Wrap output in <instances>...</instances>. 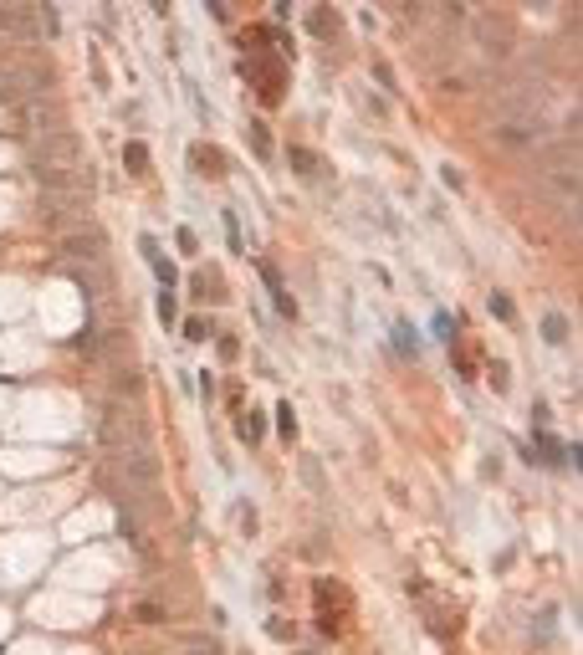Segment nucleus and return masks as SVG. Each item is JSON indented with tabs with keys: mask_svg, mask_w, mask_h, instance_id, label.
Masks as SVG:
<instances>
[{
	"mask_svg": "<svg viewBox=\"0 0 583 655\" xmlns=\"http://www.w3.org/2000/svg\"><path fill=\"white\" fill-rule=\"evenodd\" d=\"M394 343H399V354L415 359V333H409V323H394Z\"/></svg>",
	"mask_w": 583,
	"mask_h": 655,
	"instance_id": "13",
	"label": "nucleus"
},
{
	"mask_svg": "<svg viewBox=\"0 0 583 655\" xmlns=\"http://www.w3.org/2000/svg\"><path fill=\"white\" fill-rule=\"evenodd\" d=\"M52 93V72L47 67H0V103L6 108H20L31 98H47Z\"/></svg>",
	"mask_w": 583,
	"mask_h": 655,
	"instance_id": "5",
	"label": "nucleus"
},
{
	"mask_svg": "<svg viewBox=\"0 0 583 655\" xmlns=\"http://www.w3.org/2000/svg\"><path fill=\"white\" fill-rule=\"evenodd\" d=\"M543 338H548V343H563V338H568V323H563V318H548V323H543Z\"/></svg>",
	"mask_w": 583,
	"mask_h": 655,
	"instance_id": "14",
	"label": "nucleus"
},
{
	"mask_svg": "<svg viewBox=\"0 0 583 655\" xmlns=\"http://www.w3.org/2000/svg\"><path fill=\"white\" fill-rule=\"evenodd\" d=\"M251 144H256V154H271V134L261 123H251Z\"/></svg>",
	"mask_w": 583,
	"mask_h": 655,
	"instance_id": "17",
	"label": "nucleus"
},
{
	"mask_svg": "<svg viewBox=\"0 0 583 655\" xmlns=\"http://www.w3.org/2000/svg\"><path fill=\"white\" fill-rule=\"evenodd\" d=\"M159 318H164V323L175 318V292H164V297H159Z\"/></svg>",
	"mask_w": 583,
	"mask_h": 655,
	"instance_id": "19",
	"label": "nucleus"
},
{
	"mask_svg": "<svg viewBox=\"0 0 583 655\" xmlns=\"http://www.w3.org/2000/svg\"><path fill=\"white\" fill-rule=\"evenodd\" d=\"M333 26H338V16H333V11H312V31H317V36H322V31H333Z\"/></svg>",
	"mask_w": 583,
	"mask_h": 655,
	"instance_id": "18",
	"label": "nucleus"
},
{
	"mask_svg": "<svg viewBox=\"0 0 583 655\" xmlns=\"http://www.w3.org/2000/svg\"><path fill=\"white\" fill-rule=\"evenodd\" d=\"M471 31H476V41H481V47L491 52V57H507L512 52V26H507V16H476V21H471Z\"/></svg>",
	"mask_w": 583,
	"mask_h": 655,
	"instance_id": "8",
	"label": "nucleus"
},
{
	"mask_svg": "<svg viewBox=\"0 0 583 655\" xmlns=\"http://www.w3.org/2000/svg\"><path fill=\"white\" fill-rule=\"evenodd\" d=\"M72 169H88V149H82L77 134H47L31 144V174H72Z\"/></svg>",
	"mask_w": 583,
	"mask_h": 655,
	"instance_id": "3",
	"label": "nucleus"
},
{
	"mask_svg": "<svg viewBox=\"0 0 583 655\" xmlns=\"http://www.w3.org/2000/svg\"><path fill=\"white\" fill-rule=\"evenodd\" d=\"M41 226L57 231V236H77L93 226V205L88 195H47L41 200Z\"/></svg>",
	"mask_w": 583,
	"mask_h": 655,
	"instance_id": "4",
	"label": "nucleus"
},
{
	"mask_svg": "<svg viewBox=\"0 0 583 655\" xmlns=\"http://www.w3.org/2000/svg\"><path fill=\"white\" fill-rule=\"evenodd\" d=\"M102 231L88 226V231H77V236H61V251H67L72 261H102Z\"/></svg>",
	"mask_w": 583,
	"mask_h": 655,
	"instance_id": "10",
	"label": "nucleus"
},
{
	"mask_svg": "<svg viewBox=\"0 0 583 655\" xmlns=\"http://www.w3.org/2000/svg\"><path fill=\"white\" fill-rule=\"evenodd\" d=\"M435 333H440V338H456V323H450V318L440 313V318H435Z\"/></svg>",
	"mask_w": 583,
	"mask_h": 655,
	"instance_id": "21",
	"label": "nucleus"
},
{
	"mask_svg": "<svg viewBox=\"0 0 583 655\" xmlns=\"http://www.w3.org/2000/svg\"><path fill=\"white\" fill-rule=\"evenodd\" d=\"M139 620H143V625H159L164 615H159V609H154V604H139Z\"/></svg>",
	"mask_w": 583,
	"mask_h": 655,
	"instance_id": "20",
	"label": "nucleus"
},
{
	"mask_svg": "<svg viewBox=\"0 0 583 655\" xmlns=\"http://www.w3.org/2000/svg\"><path fill=\"white\" fill-rule=\"evenodd\" d=\"M276 425H282V435H292V430H297V420H292V410H287V405H282V415H276Z\"/></svg>",
	"mask_w": 583,
	"mask_h": 655,
	"instance_id": "22",
	"label": "nucleus"
},
{
	"mask_svg": "<svg viewBox=\"0 0 583 655\" xmlns=\"http://www.w3.org/2000/svg\"><path fill=\"white\" fill-rule=\"evenodd\" d=\"M16 123L26 128V134H36V139L61 134V103H52V98H31V103H20V108H16Z\"/></svg>",
	"mask_w": 583,
	"mask_h": 655,
	"instance_id": "7",
	"label": "nucleus"
},
{
	"mask_svg": "<svg viewBox=\"0 0 583 655\" xmlns=\"http://www.w3.org/2000/svg\"><path fill=\"white\" fill-rule=\"evenodd\" d=\"M102 441H107V451H148V430L139 420V410L113 405L102 420Z\"/></svg>",
	"mask_w": 583,
	"mask_h": 655,
	"instance_id": "6",
	"label": "nucleus"
},
{
	"mask_svg": "<svg viewBox=\"0 0 583 655\" xmlns=\"http://www.w3.org/2000/svg\"><path fill=\"white\" fill-rule=\"evenodd\" d=\"M189 164L205 169V174H220V169H225V164H220V149H189Z\"/></svg>",
	"mask_w": 583,
	"mask_h": 655,
	"instance_id": "12",
	"label": "nucleus"
},
{
	"mask_svg": "<svg viewBox=\"0 0 583 655\" xmlns=\"http://www.w3.org/2000/svg\"><path fill=\"white\" fill-rule=\"evenodd\" d=\"M72 282L82 287V297H102L107 292V267L102 261H72Z\"/></svg>",
	"mask_w": 583,
	"mask_h": 655,
	"instance_id": "11",
	"label": "nucleus"
},
{
	"mask_svg": "<svg viewBox=\"0 0 583 655\" xmlns=\"http://www.w3.org/2000/svg\"><path fill=\"white\" fill-rule=\"evenodd\" d=\"M543 103H548V82L543 77H502L491 87V108H496V118L502 123H532L537 113H543Z\"/></svg>",
	"mask_w": 583,
	"mask_h": 655,
	"instance_id": "2",
	"label": "nucleus"
},
{
	"mask_svg": "<svg viewBox=\"0 0 583 655\" xmlns=\"http://www.w3.org/2000/svg\"><path fill=\"white\" fill-rule=\"evenodd\" d=\"M0 31L16 36V41H36V36H41V11H26V6H0Z\"/></svg>",
	"mask_w": 583,
	"mask_h": 655,
	"instance_id": "9",
	"label": "nucleus"
},
{
	"mask_svg": "<svg viewBox=\"0 0 583 655\" xmlns=\"http://www.w3.org/2000/svg\"><path fill=\"white\" fill-rule=\"evenodd\" d=\"M123 159H128V169H134V174H143V164H148V149H143V144H128V154H123Z\"/></svg>",
	"mask_w": 583,
	"mask_h": 655,
	"instance_id": "15",
	"label": "nucleus"
},
{
	"mask_svg": "<svg viewBox=\"0 0 583 655\" xmlns=\"http://www.w3.org/2000/svg\"><path fill=\"white\" fill-rule=\"evenodd\" d=\"M107 492L118 502H148L159 492L154 451H107Z\"/></svg>",
	"mask_w": 583,
	"mask_h": 655,
	"instance_id": "1",
	"label": "nucleus"
},
{
	"mask_svg": "<svg viewBox=\"0 0 583 655\" xmlns=\"http://www.w3.org/2000/svg\"><path fill=\"white\" fill-rule=\"evenodd\" d=\"M210 333H215V328H210L205 318H189V323H184V338H194V343H200V338H210Z\"/></svg>",
	"mask_w": 583,
	"mask_h": 655,
	"instance_id": "16",
	"label": "nucleus"
}]
</instances>
